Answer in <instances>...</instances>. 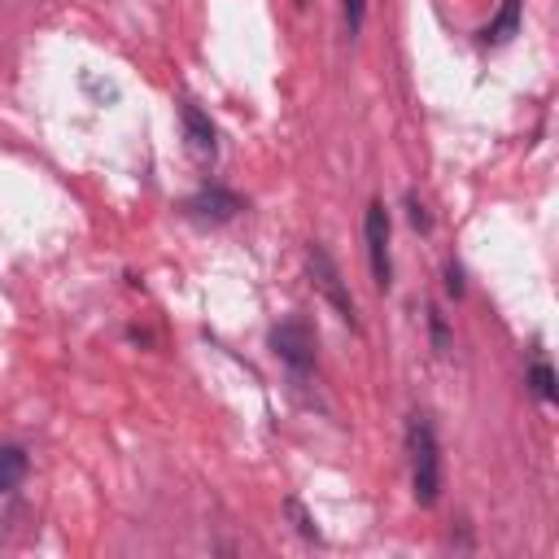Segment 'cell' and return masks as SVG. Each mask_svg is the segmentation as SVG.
Instances as JSON below:
<instances>
[{"label": "cell", "instance_id": "cell-6", "mask_svg": "<svg viewBox=\"0 0 559 559\" xmlns=\"http://www.w3.org/2000/svg\"><path fill=\"white\" fill-rule=\"evenodd\" d=\"M179 127H183L188 153H192L197 162H214V153H218V131H214V122H210L192 100H179Z\"/></svg>", "mask_w": 559, "mask_h": 559}, {"label": "cell", "instance_id": "cell-14", "mask_svg": "<svg viewBox=\"0 0 559 559\" xmlns=\"http://www.w3.org/2000/svg\"><path fill=\"white\" fill-rule=\"evenodd\" d=\"M445 293L450 297H463V271H459V262L445 266Z\"/></svg>", "mask_w": 559, "mask_h": 559}, {"label": "cell", "instance_id": "cell-12", "mask_svg": "<svg viewBox=\"0 0 559 559\" xmlns=\"http://www.w3.org/2000/svg\"><path fill=\"white\" fill-rule=\"evenodd\" d=\"M406 218H411L415 231H428V227H432V218H428V210H424V201H419L415 192H406Z\"/></svg>", "mask_w": 559, "mask_h": 559}, {"label": "cell", "instance_id": "cell-4", "mask_svg": "<svg viewBox=\"0 0 559 559\" xmlns=\"http://www.w3.org/2000/svg\"><path fill=\"white\" fill-rule=\"evenodd\" d=\"M271 349L280 354V362L293 376H306L314 367V332L306 328V319H284L271 328Z\"/></svg>", "mask_w": 559, "mask_h": 559}, {"label": "cell", "instance_id": "cell-15", "mask_svg": "<svg viewBox=\"0 0 559 559\" xmlns=\"http://www.w3.org/2000/svg\"><path fill=\"white\" fill-rule=\"evenodd\" d=\"M293 4H297V9H306V4H310V0H293Z\"/></svg>", "mask_w": 559, "mask_h": 559}, {"label": "cell", "instance_id": "cell-8", "mask_svg": "<svg viewBox=\"0 0 559 559\" xmlns=\"http://www.w3.org/2000/svg\"><path fill=\"white\" fill-rule=\"evenodd\" d=\"M528 389H533L546 406L559 397V384H555V371H550V362H546V358H533V367H528Z\"/></svg>", "mask_w": 559, "mask_h": 559}, {"label": "cell", "instance_id": "cell-11", "mask_svg": "<svg viewBox=\"0 0 559 559\" xmlns=\"http://www.w3.org/2000/svg\"><path fill=\"white\" fill-rule=\"evenodd\" d=\"M428 332H432V349L445 354L450 349V332H445V314L441 310H428Z\"/></svg>", "mask_w": 559, "mask_h": 559}, {"label": "cell", "instance_id": "cell-7", "mask_svg": "<svg viewBox=\"0 0 559 559\" xmlns=\"http://www.w3.org/2000/svg\"><path fill=\"white\" fill-rule=\"evenodd\" d=\"M26 472H31L26 450H22V445H0V493L17 489V485L26 480Z\"/></svg>", "mask_w": 559, "mask_h": 559}, {"label": "cell", "instance_id": "cell-3", "mask_svg": "<svg viewBox=\"0 0 559 559\" xmlns=\"http://www.w3.org/2000/svg\"><path fill=\"white\" fill-rule=\"evenodd\" d=\"M362 240H367V266H371V284L389 288L393 284V258H389V210L384 201H371L362 214Z\"/></svg>", "mask_w": 559, "mask_h": 559}, {"label": "cell", "instance_id": "cell-2", "mask_svg": "<svg viewBox=\"0 0 559 559\" xmlns=\"http://www.w3.org/2000/svg\"><path fill=\"white\" fill-rule=\"evenodd\" d=\"M306 266H310L314 288H319V293L328 297V306L336 310V319L349 323V328H358V306H354V297H349V288H345V280H341V266L332 262V253H328L319 240L306 245Z\"/></svg>", "mask_w": 559, "mask_h": 559}, {"label": "cell", "instance_id": "cell-13", "mask_svg": "<svg viewBox=\"0 0 559 559\" xmlns=\"http://www.w3.org/2000/svg\"><path fill=\"white\" fill-rule=\"evenodd\" d=\"M362 22H367V0H345V31L358 35Z\"/></svg>", "mask_w": 559, "mask_h": 559}, {"label": "cell", "instance_id": "cell-9", "mask_svg": "<svg viewBox=\"0 0 559 559\" xmlns=\"http://www.w3.org/2000/svg\"><path fill=\"white\" fill-rule=\"evenodd\" d=\"M515 22H520V0H507L502 4V17L485 31V39H493V44H502V39H511V31H515Z\"/></svg>", "mask_w": 559, "mask_h": 559}, {"label": "cell", "instance_id": "cell-10", "mask_svg": "<svg viewBox=\"0 0 559 559\" xmlns=\"http://www.w3.org/2000/svg\"><path fill=\"white\" fill-rule=\"evenodd\" d=\"M284 511L293 515V528H297L301 537H310V542H319V528H314V520H310V511H306V507H301L297 498H288V502H284Z\"/></svg>", "mask_w": 559, "mask_h": 559}, {"label": "cell", "instance_id": "cell-1", "mask_svg": "<svg viewBox=\"0 0 559 559\" xmlns=\"http://www.w3.org/2000/svg\"><path fill=\"white\" fill-rule=\"evenodd\" d=\"M406 463H411V493L419 507H437L441 498V441L424 411L406 419Z\"/></svg>", "mask_w": 559, "mask_h": 559}, {"label": "cell", "instance_id": "cell-5", "mask_svg": "<svg viewBox=\"0 0 559 559\" xmlns=\"http://www.w3.org/2000/svg\"><path fill=\"white\" fill-rule=\"evenodd\" d=\"M240 210H245V201L223 183H210V188H201L183 201V214L197 218V223H231Z\"/></svg>", "mask_w": 559, "mask_h": 559}]
</instances>
